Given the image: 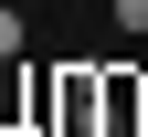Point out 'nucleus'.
<instances>
[{"instance_id":"nucleus-1","label":"nucleus","mask_w":148,"mask_h":137,"mask_svg":"<svg viewBox=\"0 0 148 137\" xmlns=\"http://www.w3.org/2000/svg\"><path fill=\"white\" fill-rule=\"evenodd\" d=\"M53 127H64V137L106 127V85H95V74H64V85H53Z\"/></svg>"},{"instance_id":"nucleus-2","label":"nucleus","mask_w":148,"mask_h":137,"mask_svg":"<svg viewBox=\"0 0 148 137\" xmlns=\"http://www.w3.org/2000/svg\"><path fill=\"white\" fill-rule=\"evenodd\" d=\"M138 127V74H106V137Z\"/></svg>"},{"instance_id":"nucleus-3","label":"nucleus","mask_w":148,"mask_h":137,"mask_svg":"<svg viewBox=\"0 0 148 137\" xmlns=\"http://www.w3.org/2000/svg\"><path fill=\"white\" fill-rule=\"evenodd\" d=\"M21 42H32V32H21V11L0 0V63H21Z\"/></svg>"},{"instance_id":"nucleus-4","label":"nucleus","mask_w":148,"mask_h":137,"mask_svg":"<svg viewBox=\"0 0 148 137\" xmlns=\"http://www.w3.org/2000/svg\"><path fill=\"white\" fill-rule=\"evenodd\" d=\"M116 32H148V0H116Z\"/></svg>"}]
</instances>
